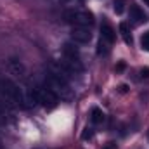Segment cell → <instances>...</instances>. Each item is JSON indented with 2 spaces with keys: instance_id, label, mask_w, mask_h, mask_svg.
<instances>
[{
  "instance_id": "277c9868",
  "label": "cell",
  "mask_w": 149,
  "mask_h": 149,
  "mask_svg": "<svg viewBox=\"0 0 149 149\" xmlns=\"http://www.w3.org/2000/svg\"><path fill=\"white\" fill-rule=\"evenodd\" d=\"M35 92H37L38 102H40L43 108H47V109H54V108L57 106L59 97H57V95L49 88V87H37V88H35Z\"/></svg>"
},
{
  "instance_id": "6da1fadb",
  "label": "cell",
  "mask_w": 149,
  "mask_h": 149,
  "mask_svg": "<svg viewBox=\"0 0 149 149\" xmlns=\"http://www.w3.org/2000/svg\"><path fill=\"white\" fill-rule=\"evenodd\" d=\"M47 87L61 99V101H66V102H71L74 99V92L73 88L68 85V81L64 78H61L59 74L52 73L47 76Z\"/></svg>"
},
{
  "instance_id": "e0dca14e",
  "label": "cell",
  "mask_w": 149,
  "mask_h": 149,
  "mask_svg": "<svg viewBox=\"0 0 149 149\" xmlns=\"http://www.w3.org/2000/svg\"><path fill=\"white\" fill-rule=\"evenodd\" d=\"M123 68H125V64H123V63H120V64H118V66H116V71H121V70H123Z\"/></svg>"
},
{
  "instance_id": "5b68a950",
  "label": "cell",
  "mask_w": 149,
  "mask_h": 149,
  "mask_svg": "<svg viewBox=\"0 0 149 149\" xmlns=\"http://www.w3.org/2000/svg\"><path fill=\"white\" fill-rule=\"evenodd\" d=\"M7 71L9 74H12L16 80H19V81H26L28 80V71H26V66L21 63V61H17V59H10L9 63H7Z\"/></svg>"
},
{
  "instance_id": "9c48e42d",
  "label": "cell",
  "mask_w": 149,
  "mask_h": 149,
  "mask_svg": "<svg viewBox=\"0 0 149 149\" xmlns=\"http://www.w3.org/2000/svg\"><path fill=\"white\" fill-rule=\"evenodd\" d=\"M63 52H64V59H80L78 57V49L71 43H64Z\"/></svg>"
},
{
  "instance_id": "3957f363",
  "label": "cell",
  "mask_w": 149,
  "mask_h": 149,
  "mask_svg": "<svg viewBox=\"0 0 149 149\" xmlns=\"http://www.w3.org/2000/svg\"><path fill=\"white\" fill-rule=\"evenodd\" d=\"M64 19L70 23V24H73L74 28H87V26H92L94 24V16L88 12V10H85V9H68L66 12H64Z\"/></svg>"
},
{
  "instance_id": "5bb4252c",
  "label": "cell",
  "mask_w": 149,
  "mask_h": 149,
  "mask_svg": "<svg viewBox=\"0 0 149 149\" xmlns=\"http://www.w3.org/2000/svg\"><path fill=\"white\" fill-rule=\"evenodd\" d=\"M141 45H142V49H144V50H148V52H149V31L142 35V38H141Z\"/></svg>"
},
{
  "instance_id": "7402d4cb",
  "label": "cell",
  "mask_w": 149,
  "mask_h": 149,
  "mask_svg": "<svg viewBox=\"0 0 149 149\" xmlns=\"http://www.w3.org/2000/svg\"><path fill=\"white\" fill-rule=\"evenodd\" d=\"M148 137H149V132H148Z\"/></svg>"
},
{
  "instance_id": "30bf717a",
  "label": "cell",
  "mask_w": 149,
  "mask_h": 149,
  "mask_svg": "<svg viewBox=\"0 0 149 149\" xmlns=\"http://www.w3.org/2000/svg\"><path fill=\"white\" fill-rule=\"evenodd\" d=\"M120 33H121V38H123V42L127 43V45H132V35H130V28H128V24L127 23H120Z\"/></svg>"
},
{
  "instance_id": "9a60e30c",
  "label": "cell",
  "mask_w": 149,
  "mask_h": 149,
  "mask_svg": "<svg viewBox=\"0 0 149 149\" xmlns=\"http://www.w3.org/2000/svg\"><path fill=\"white\" fill-rule=\"evenodd\" d=\"M92 135H94V132H92V128H85V132L81 134V139H85V141H87V139H90Z\"/></svg>"
},
{
  "instance_id": "4fadbf2b",
  "label": "cell",
  "mask_w": 149,
  "mask_h": 149,
  "mask_svg": "<svg viewBox=\"0 0 149 149\" xmlns=\"http://www.w3.org/2000/svg\"><path fill=\"white\" fill-rule=\"evenodd\" d=\"M97 47H99V49H97V54H104V56H106V54L109 52V43L104 42L102 38L99 40V45H97Z\"/></svg>"
},
{
  "instance_id": "52a82bcc",
  "label": "cell",
  "mask_w": 149,
  "mask_h": 149,
  "mask_svg": "<svg viewBox=\"0 0 149 149\" xmlns=\"http://www.w3.org/2000/svg\"><path fill=\"white\" fill-rule=\"evenodd\" d=\"M71 40H73L74 43H88L92 40V33L87 28H73Z\"/></svg>"
},
{
  "instance_id": "d6986e66",
  "label": "cell",
  "mask_w": 149,
  "mask_h": 149,
  "mask_svg": "<svg viewBox=\"0 0 149 149\" xmlns=\"http://www.w3.org/2000/svg\"><path fill=\"white\" fill-rule=\"evenodd\" d=\"M70 2H74V3H76V2H81V0H70Z\"/></svg>"
},
{
  "instance_id": "ba28073f",
  "label": "cell",
  "mask_w": 149,
  "mask_h": 149,
  "mask_svg": "<svg viewBox=\"0 0 149 149\" xmlns=\"http://www.w3.org/2000/svg\"><path fill=\"white\" fill-rule=\"evenodd\" d=\"M101 38L104 42H108L109 45H111L113 42H114V38H116V33H114L113 26L108 21H102V24H101Z\"/></svg>"
},
{
  "instance_id": "ffe728a7",
  "label": "cell",
  "mask_w": 149,
  "mask_h": 149,
  "mask_svg": "<svg viewBox=\"0 0 149 149\" xmlns=\"http://www.w3.org/2000/svg\"><path fill=\"white\" fill-rule=\"evenodd\" d=\"M0 149H2V139H0Z\"/></svg>"
},
{
  "instance_id": "44dd1931",
  "label": "cell",
  "mask_w": 149,
  "mask_h": 149,
  "mask_svg": "<svg viewBox=\"0 0 149 149\" xmlns=\"http://www.w3.org/2000/svg\"><path fill=\"white\" fill-rule=\"evenodd\" d=\"M144 2H146V3H148V5H149V0H144Z\"/></svg>"
},
{
  "instance_id": "7c38bea8",
  "label": "cell",
  "mask_w": 149,
  "mask_h": 149,
  "mask_svg": "<svg viewBox=\"0 0 149 149\" xmlns=\"http://www.w3.org/2000/svg\"><path fill=\"white\" fill-rule=\"evenodd\" d=\"M125 5H127V0H114L113 2V7H114V12L116 14H123Z\"/></svg>"
},
{
  "instance_id": "8992f818",
  "label": "cell",
  "mask_w": 149,
  "mask_h": 149,
  "mask_svg": "<svg viewBox=\"0 0 149 149\" xmlns=\"http://www.w3.org/2000/svg\"><path fill=\"white\" fill-rule=\"evenodd\" d=\"M130 19L134 24H144V23H148L149 17L137 3H130Z\"/></svg>"
},
{
  "instance_id": "7a4b0ae2",
  "label": "cell",
  "mask_w": 149,
  "mask_h": 149,
  "mask_svg": "<svg viewBox=\"0 0 149 149\" xmlns=\"http://www.w3.org/2000/svg\"><path fill=\"white\" fill-rule=\"evenodd\" d=\"M0 94L5 97V101H9L10 104H16V106H21L24 108V97H23V90L12 83L10 80L7 78H0Z\"/></svg>"
},
{
  "instance_id": "2e32d148",
  "label": "cell",
  "mask_w": 149,
  "mask_h": 149,
  "mask_svg": "<svg viewBox=\"0 0 149 149\" xmlns=\"http://www.w3.org/2000/svg\"><path fill=\"white\" fill-rule=\"evenodd\" d=\"M141 78H146V80L149 78V68H142L141 70Z\"/></svg>"
},
{
  "instance_id": "8fae6325",
  "label": "cell",
  "mask_w": 149,
  "mask_h": 149,
  "mask_svg": "<svg viewBox=\"0 0 149 149\" xmlns=\"http://www.w3.org/2000/svg\"><path fill=\"white\" fill-rule=\"evenodd\" d=\"M90 120H92V123H102V121H104V113H102V109L92 108V111H90Z\"/></svg>"
},
{
  "instance_id": "ac0fdd59",
  "label": "cell",
  "mask_w": 149,
  "mask_h": 149,
  "mask_svg": "<svg viewBox=\"0 0 149 149\" xmlns=\"http://www.w3.org/2000/svg\"><path fill=\"white\" fill-rule=\"evenodd\" d=\"M120 92L125 94V92H127V85H120Z\"/></svg>"
}]
</instances>
